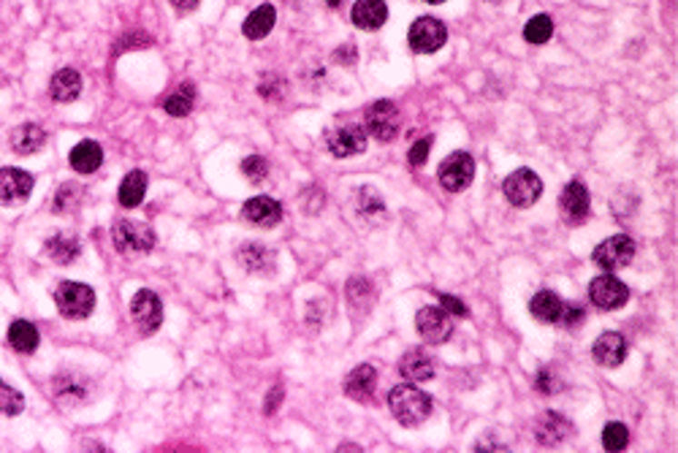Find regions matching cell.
Listing matches in <instances>:
<instances>
[{
	"label": "cell",
	"mask_w": 678,
	"mask_h": 453,
	"mask_svg": "<svg viewBox=\"0 0 678 453\" xmlns=\"http://www.w3.org/2000/svg\"><path fill=\"white\" fill-rule=\"evenodd\" d=\"M388 408L391 416L402 424V427H418L432 416V397L426 391H418L410 386H394L388 394Z\"/></svg>",
	"instance_id": "obj_1"
},
{
	"label": "cell",
	"mask_w": 678,
	"mask_h": 453,
	"mask_svg": "<svg viewBox=\"0 0 678 453\" xmlns=\"http://www.w3.org/2000/svg\"><path fill=\"white\" fill-rule=\"evenodd\" d=\"M55 304L63 318L85 320L95 310V291L85 282H60L55 291Z\"/></svg>",
	"instance_id": "obj_2"
},
{
	"label": "cell",
	"mask_w": 678,
	"mask_h": 453,
	"mask_svg": "<svg viewBox=\"0 0 678 453\" xmlns=\"http://www.w3.org/2000/svg\"><path fill=\"white\" fill-rule=\"evenodd\" d=\"M402 128V114L396 109V103L391 101H374L369 109H366V136L377 139V142H391L396 139Z\"/></svg>",
	"instance_id": "obj_3"
},
{
	"label": "cell",
	"mask_w": 678,
	"mask_h": 453,
	"mask_svg": "<svg viewBox=\"0 0 678 453\" xmlns=\"http://www.w3.org/2000/svg\"><path fill=\"white\" fill-rule=\"evenodd\" d=\"M594 263L605 271H616V269H624L630 266V261L635 258V241L633 236L627 233H616V236H608L605 241H600L592 252Z\"/></svg>",
	"instance_id": "obj_4"
},
{
	"label": "cell",
	"mask_w": 678,
	"mask_h": 453,
	"mask_svg": "<svg viewBox=\"0 0 678 453\" xmlns=\"http://www.w3.org/2000/svg\"><path fill=\"white\" fill-rule=\"evenodd\" d=\"M503 193L513 207L526 210L543 196V180L532 169H518L503 182Z\"/></svg>",
	"instance_id": "obj_5"
},
{
	"label": "cell",
	"mask_w": 678,
	"mask_h": 453,
	"mask_svg": "<svg viewBox=\"0 0 678 453\" xmlns=\"http://www.w3.org/2000/svg\"><path fill=\"white\" fill-rule=\"evenodd\" d=\"M115 247L120 252H147L155 247V231L142 221H117L112 228Z\"/></svg>",
	"instance_id": "obj_6"
},
{
	"label": "cell",
	"mask_w": 678,
	"mask_h": 453,
	"mask_svg": "<svg viewBox=\"0 0 678 453\" xmlns=\"http://www.w3.org/2000/svg\"><path fill=\"white\" fill-rule=\"evenodd\" d=\"M445 38H448V30L434 16H418L410 25V33H407L410 49L418 52V54H434L437 49H443Z\"/></svg>",
	"instance_id": "obj_7"
},
{
	"label": "cell",
	"mask_w": 678,
	"mask_h": 453,
	"mask_svg": "<svg viewBox=\"0 0 678 453\" xmlns=\"http://www.w3.org/2000/svg\"><path fill=\"white\" fill-rule=\"evenodd\" d=\"M131 320L136 323V329H142L145 334H155L164 323V304L161 296L142 288L134 299H131Z\"/></svg>",
	"instance_id": "obj_8"
},
{
	"label": "cell",
	"mask_w": 678,
	"mask_h": 453,
	"mask_svg": "<svg viewBox=\"0 0 678 453\" xmlns=\"http://www.w3.org/2000/svg\"><path fill=\"white\" fill-rule=\"evenodd\" d=\"M440 185L451 193H459L464 188H470L473 177H475V161L470 153H454L451 158L443 161L440 166Z\"/></svg>",
	"instance_id": "obj_9"
},
{
	"label": "cell",
	"mask_w": 678,
	"mask_h": 453,
	"mask_svg": "<svg viewBox=\"0 0 678 453\" xmlns=\"http://www.w3.org/2000/svg\"><path fill=\"white\" fill-rule=\"evenodd\" d=\"M589 299H592V304H597L600 310L613 312V310H619V307L627 304L630 291H627V285H624L622 280H616V277L608 271V274H600V277L592 280V285H589Z\"/></svg>",
	"instance_id": "obj_10"
},
{
	"label": "cell",
	"mask_w": 678,
	"mask_h": 453,
	"mask_svg": "<svg viewBox=\"0 0 678 453\" xmlns=\"http://www.w3.org/2000/svg\"><path fill=\"white\" fill-rule=\"evenodd\" d=\"M415 329H418L421 340L429 342V345H443V342H448V340H451V331H454L451 318L445 315L443 307H424V310H418V315H415Z\"/></svg>",
	"instance_id": "obj_11"
},
{
	"label": "cell",
	"mask_w": 678,
	"mask_h": 453,
	"mask_svg": "<svg viewBox=\"0 0 678 453\" xmlns=\"http://www.w3.org/2000/svg\"><path fill=\"white\" fill-rule=\"evenodd\" d=\"M33 193V177L22 169L5 166L0 169V207L25 204Z\"/></svg>",
	"instance_id": "obj_12"
},
{
	"label": "cell",
	"mask_w": 678,
	"mask_h": 453,
	"mask_svg": "<svg viewBox=\"0 0 678 453\" xmlns=\"http://www.w3.org/2000/svg\"><path fill=\"white\" fill-rule=\"evenodd\" d=\"M326 147L334 158H353L366 150V131L361 125H342L326 136Z\"/></svg>",
	"instance_id": "obj_13"
},
{
	"label": "cell",
	"mask_w": 678,
	"mask_h": 453,
	"mask_svg": "<svg viewBox=\"0 0 678 453\" xmlns=\"http://www.w3.org/2000/svg\"><path fill=\"white\" fill-rule=\"evenodd\" d=\"M559 210H562V218L570 226L583 223L589 218V191H586V185L578 182V180L564 185V191L559 196Z\"/></svg>",
	"instance_id": "obj_14"
},
{
	"label": "cell",
	"mask_w": 678,
	"mask_h": 453,
	"mask_svg": "<svg viewBox=\"0 0 678 453\" xmlns=\"http://www.w3.org/2000/svg\"><path fill=\"white\" fill-rule=\"evenodd\" d=\"M573 435H575V427L564 416H559L553 410L543 413L534 421V438H537L540 446H559V443L570 440Z\"/></svg>",
	"instance_id": "obj_15"
},
{
	"label": "cell",
	"mask_w": 678,
	"mask_h": 453,
	"mask_svg": "<svg viewBox=\"0 0 678 453\" xmlns=\"http://www.w3.org/2000/svg\"><path fill=\"white\" fill-rule=\"evenodd\" d=\"M242 221H247L250 226L272 228L283 221V207L274 199H269V196H255V199L244 202Z\"/></svg>",
	"instance_id": "obj_16"
},
{
	"label": "cell",
	"mask_w": 678,
	"mask_h": 453,
	"mask_svg": "<svg viewBox=\"0 0 678 453\" xmlns=\"http://www.w3.org/2000/svg\"><path fill=\"white\" fill-rule=\"evenodd\" d=\"M592 356L600 367H619L627 356V342L622 334L616 331H605L594 340L592 345Z\"/></svg>",
	"instance_id": "obj_17"
},
{
	"label": "cell",
	"mask_w": 678,
	"mask_h": 453,
	"mask_svg": "<svg viewBox=\"0 0 678 453\" xmlns=\"http://www.w3.org/2000/svg\"><path fill=\"white\" fill-rule=\"evenodd\" d=\"M399 372H402V378H407L410 383H426V380L434 378V359H432L426 350L413 348V350H407V353L402 356Z\"/></svg>",
	"instance_id": "obj_18"
},
{
	"label": "cell",
	"mask_w": 678,
	"mask_h": 453,
	"mask_svg": "<svg viewBox=\"0 0 678 453\" xmlns=\"http://www.w3.org/2000/svg\"><path fill=\"white\" fill-rule=\"evenodd\" d=\"M374 389H377V372L372 364H361L344 378V394L355 402H372Z\"/></svg>",
	"instance_id": "obj_19"
},
{
	"label": "cell",
	"mask_w": 678,
	"mask_h": 453,
	"mask_svg": "<svg viewBox=\"0 0 678 453\" xmlns=\"http://www.w3.org/2000/svg\"><path fill=\"white\" fill-rule=\"evenodd\" d=\"M350 19L361 30H380L388 19L385 0H358L350 11Z\"/></svg>",
	"instance_id": "obj_20"
},
{
	"label": "cell",
	"mask_w": 678,
	"mask_h": 453,
	"mask_svg": "<svg viewBox=\"0 0 678 453\" xmlns=\"http://www.w3.org/2000/svg\"><path fill=\"white\" fill-rule=\"evenodd\" d=\"M68 161H71V169H74V172H79V174H93V172H98L101 163H104V150H101V144L85 139V142H79V144L71 150Z\"/></svg>",
	"instance_id": "obj_21"
},
{
	"label": "cell",
	"mask_w": 678,
	"mask_h": 453,
	"mask_svg": "<svg viewBox=\"0 0 678 453\" xmlns=\"http://www.w3.org/2000/svg\"><path fill=\"white\" fill-rule=\"evenodd\" d=\"M82 93V76L74 71V68H63L52 76V84H49V95L52 101L57 103H71L76 101Z\"/></svg>",
	"instance_id": "obj_22"
},
{
	"label": "cell",
	"mask_w": 678,
	"mask_h": 453,
	"mask_svg": "<svg viewBox=\"0 0 678 453\" xmlns=\"http://www.w3.org/2000/svg\"><path fill=\"white\" fill-rule=\"evenodd\" d=\"M82 252V244L74 233H55L44 244V255L52 258L55 263H74Z\"/></svg>",
	"instance_id": "obj_23"
},
{
	"label": "cell",
	"mask_w": 678,
	"mask_h": 453,
	"mask_svg": "<svg viewBox=\"0 0 678 453\" xmlns=\"http://www.w3.org/2000/svg\"><path fill=\"white\" fill-rule=\"evenodd\" d=\"M236 258L253 274H269L274 269V252L269 247H264V244H244L236 252Z\"/></svg>",
	"instance_id": "obj_24"
},
{
	"label": "cell",
	"mask_w": 678,
	"mask_h": 453,
	"mask_svg": "<svg viewBox=\"0 0 678 453\" xmlns=\"http://www.w3.org/2000/svg\"><path fill=\"white\" fill-rule=\"evenodd\" d=\"M274 22H277V11H274V5L264 3V5H258V8H255V11L244 19L242 33H244L247 38L258 41V38H266V35L272 33Z\"/></svg>",
	"instance_id": "obj_25"
},
{
	"label": "cell",
	"mask_w": 678,
	"mask_h": 453,
	"mask_svg": "<svg viewBox=\"0 0 678 453\" xmlns=\"http://www.w3.org/2000/svg\"><path fill=\"white\" fill-rule=\"evenodd\" d=\"M44 142H46V133L33 123H25L11 133V150L16 155H33L44 147Z\"/></svg>",
	"instance_id": "obj_26"
},
{
	"label": "cell",
	"mask_w": 678,
	"mask_h": 453,
	"mask_svg": "<svg viewBox=\"0 0 678 453\" xmlns=\"http://www.w3.org/2000/svg\"><path fill=\"white\" fill-rule=\"evenodd\" d=\"M145 193H147V174L139 172V169L131 172V174H125V180L120 185V204L125 210H136L142 204Z\"/></svg>",
	"instance_id": "obj_27"
},
{
	"label": "cell",
	"mask_w": 678,
	"mask_h": 453,
	"mask_svg": "<svg viewBox=\"0 0 678 453\" xmlns=\"http://www.w3.org/2000/svg\"><path fill=\"white\" fill-rule=\"evenodd\" d=\"M562 299L553 293V291H540L534 293L532 304H529V312L540 320V323H556L559 320V312H562Z\"/></svg>",
	"instance_id": "obj_28"
},
{
	"label": "cell",
	"mask_w": 678,
	"mask_h": 453,
	"mask_svg": "<svg viewBox=\"0 0 678 453\" xmlns=\"http://www.w3.org/2000/svg\"><path fill=\"white\" fill-rule=\"evenodd\" d=\"M8 342L19 353H33L38 348V329L30 320H14L8 329Z\"/></svg>",
	"instance_id": "obj_29"
},
{
	"label": "cell",
	"mask_w": 678,
	"mask_h": 453,
	"mask_svg": "<svg viewBox=\"0 0 678 453\" xmlns=\"http://www.w3.org/2000/svg\"><path fill=\"white\" fill-rule=\"evenodd\" d=\"M193 101H195L193 84H182L179 90H174V95L166 98L164 109L169 112L171 117H187V114L193 112Z\"/></svg>",
	"instance_id": "obj_30"
},
{
	"label": "cell",
	"mask_w": 678,
	"mask_h": 453,
	"mask_svg": "<svg viewBox=\"0 0 678 453\" xmlns=\"http://www.w3.org/2000/svg\"><path fill=\"white\" fill-rule=\"evenodd\" d=\"M551 33H553V22L548 14H537L523 25V38L529 44H545L551 38Z\"/></svg>",
	"instance_id": "obj_31"
},
{
	"label": "cell",
	"mask_w": 678,
	"mask_h": 453,
	"mask_svg": "<svg viewBox=\"0 0 678 453\" xmlns=\"http://www.w3.org/2000/svg\"><path fill=\"white\" fill-rule=\"evenodd\" d=\"M25 410V397L0 380V416H19Z\"/></svg>",
	"instance_id": "obj_32"
},
{
	"label": "cell",
	"mask_w": 678,
	"mask_h": 453,
	"mask_svg": "<svg viewBox=\"0 0 678 453\" xmlns=\"http://www.w3.org/2000/svg\"><path fill=\"white\" fill-rule=\"evenodd\" d=\"M603 446L605 451H624L630 446V432L624 424H608L603 429Z\"/></svg>",
	"instance_id": "obj_33"
},
{
	"label": "cell",
	"mask_w": 678,
	"mask_h": 453,
	"mask_svg": "<svg viewBox=\"0 0 678 453\" xmlns=\"http://www.w3.org/2000/svg\"><path fill=\"white\" fill-rule=\"evenodd\" d=\"M79 202H82V188L74 185V182H68L55 196V212H74L79 207Z\"/></svg>",
	"instance_id": "obj_34"
},
{
	"label": "cell",
	"mask_w": 678,
	"mask_h": 453,
	"mask_svg": "<svg viewBox=\"0 0 678 453\" xmlns=\"http://www.w3.org/2000/svg\"><path fill=\"white\" fill-rule=\"evenodd\" d=\"M242 174H244L250 182H261V180H266V174H269V163H266L261 155H250V158L242 161Z\"/></svg>",
	"instance_id": "obj_35"
},
{
	"label": "cell",
	"mask_w": 678,
	"mask_h": 453,
	"mask_svg": "<svg viewBox=\"0 0 678 453\" xmlns=\"http://www.w3.org/2000/svg\"><path fill=\"white\" fill-rule=\"evenodd\" d=\"M534 389H537L540 394H545V397H553V394L562 389V378H559L551 367H545V369H540V372H537Z\"/></svg>",
	"instance_id": "obj_36"
},
{
	"label": "cell",
	"mask_w": 678,
	"mask_h": 453,
	"mask_svg": "<svg viewBox=\"0 0 678 453\" xmlns=\"http://www.w3.org/2000/svg\"><path fill=\"white\" fill-rule=\"evenodd\" d=\"M583 320H586L583 307H578V304H562V312H559V320H556V323H562L564 329H578Z\"/></svg>",
	"instance_id": "obj_37"
},
{
	"label": "cell",
	"mask_w": 678,
	"mask_h": 453,
	"mask_svg": "<svg viewBox=\"0 0 678 453\" xmlns=\"http://www.w3.org/2000/svg\"><path fill=\"white\" fill-rule=\"evenodd\" d=\"M429 147H432V139H421V142H415V144L410 147L407 161H410V166H413V169H421V166L426 163V158H429Z\"/></svg>",
	"instance_id": "obj_38"
},
{
	"label": "cell",
	"mask_w": 678,
	"mask_h": 453,
	"mask_svg": "<svg viewBox=\"0 0 678 453\" xmlns=\"http://www.w3.org/2000/svg\"><path fill=\"white\" fill-rule=\"evenodd\" d=\"M440 304H443L451 315H456V318H467V307H464V301H462V299H456V296H440Z\"/></svg>",
	"instance_id": "obj_39"
},
{
	"label": "cell",
	"mask_w": 678,
	"mask_h": 453,
	"mask_svg": "<svg viewBox=\"0 0 678 453\" xmlns=\"http://www.w3.org/2000/svg\"><path fill=\"white\" fill-rule=\"evenodd\" d=\"M198 3L201 0H171V5L179 8V11H193V8H198Z\"/></svg>",
	"instance_id": "obj_40"
},
{
	"label": "cell",
	"mask_w": 678,
	"mask_h": 453,
	"mask_svg": "<svg viewBox=\"0 0 678 453\" xmlns=\"http://www.w3.org/2000/svg\"><path fill=\"white\" fill-rule=\"evenodd\" d=\"M337 60H355V49H353V44H347V49H339L337 52Z\"/></svg>",
	"instance_id": "obj_41"
},
{
	"label": "cell",
	"mask_w": 678,
	"mask_h": 453,
	"mask_svg": "<svg viewBox=\"0 0 678 453\" xmlns=\"http://www.w3.org/2000/svg\"><path fill=\"white\" fill-rule=\"evenodd\" d=\"M277 399H283V389H274V391H272V399H269V405H266V413H274Z\"/></svg>",
	"instance_id": "obj_42"
},
{
	"label": "cell",
	"mask_w": 678,
	"mask_h": 453,
	"mask_svg": "<svg viewBox=\"0 0 678 453\" xmlns=\"http://www.w3.org/2000/svg\"><path fill=\"white\" fill-rule=\"evenodd\" d=\"M326 3H329V5H332V8H339V5H342V3H344V0H326Z\"/></svg>",
	"instance_id": "obj_43"
},
{
	"label": "cell",
	"mask_w": 678,
	"mask_h": 453,
	"mask_svg": "<svg viewBox=\"0 0 678 453\" xmlns=\"http://www.w3.org/2000/svg\"><path fill=\"white\" fill-rule=\"evenodd\" d=\"M426 3H434V5H437V3H445V0H426Z\"/></svg>",
	"instance_id": "obj_44"
}]
</instances>
